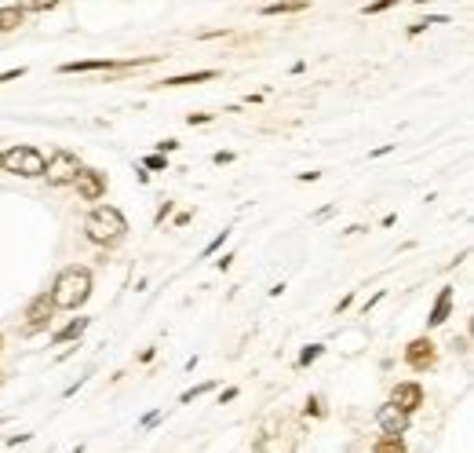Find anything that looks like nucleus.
I'll use <instances>...</instances> for the list:
<instances>
[{"mask_svg": "<svg viewBox=\"0 0 474 453\" xmlns=\"http://www.w3.org/2000/svg\"><path fill=\"white\" fill-rule=\"evenodd\" d=\"M47 296H52V307L77 311V307L91 296V271L88 267H66V271H59V278H55L52 289H47Z\"/></svg>", "mask_w": 474, "mask_h": 453, "instance_id": "obj_1", "label": "nucleus"}, {"mask_svg": "<svg viewBox=\"0 0 474 453\" xmlns=\"http://www.w3.org/2000/svg\"><path fill=\"white\" fill-rule=\"evenodd\" d=\"M84 234L95 245H117L128 234V220L121 216V208H113V205H95L84 220Z\"/></svg>", "mask_w": 474, "mask_h": 453, "instance_id": "obj_2", "label": "nucleus"}, {"mask_svg": "<svg viewBox=\"0 0 474 453\" xmlns=\"http://www.w3.org/2000/svg\"><path fill=\"white\" fill-rule=\"evenodd\" d=\"M44 165H47V157L37 147H22V143L4 150V157H0V168L11 172V175H22V180H40Z\"/></svg>", "mask_w": 474, "mask_h": 453, "instance_id": "obj_3", "label": "nucleus"}, {"mask_svg": "<svg viewBox=\"0 0 474 453\" xmlns=\"http://www.w3.org/2000/svg\"><path fill=\"white\" fill-rule=\"evenodd\" d=\"M80 168H84V165L77 161V154L55 150L52 157H47V165H44V180H47V187H70Z\"/></svg>", "mask_w": 474, "mask_h": 453, "instance_id": "obj_4", "label": "nucleus"}, {"mask_svg": "<svg viewBox=\"0 0 474 453\" xmlns=\"http://www.w3.org/2000/svg\"><path fill=\"white\" fill-rule=\"evenodd\" d=\"M73 187H77V194H80L84 201H99L103 194H106V172H99V168H80L77 180H73Z\"/></svg>", "mask_w": 474, "mask_h": 453, "instance_id": "obj_5", "label": "nucleus"}, {"mask_svg": "<svg viewBox=\"0 0 474 453\" xmlns=\"http://www.w3.org/2000/svg\"><path fill=\"white\" fill-rule=\"evenodd\" d=\"M52 311H55V307H52V296H47V293H40V296H34V300H29V311H26V336H34V333H40L44 326H47V318H52Z\"/></svg>", "mask_w": 474, "mask_h": 453, "instance_id": "obj_6", "label": "nucleus"}, {"mask_svg": "<svg viewBox=\"0 0 474 453\" xmlns=\"http://www.w3.org/2000/svg\"><path fill=\"white\" fill-rule=\"evenodd\" d=\"M434 359H438V347H434L431 336H416L413 344L405 347V362L413 369H427V366H434Z\"/></svg>", "mask_w": 474, "mask_h": 453, "instance_id": "obj_7", "label": "nucleus"}, {"mask_svg": "<svg viewBox=\"0 0 474 453\" xmlns=\"http://www.w3.org/2000/svg\"><path fill=\"white\" fill-rule=\"evenodd\" d=\"M390 406L401 410V413H413V410H420V406H423V387H420L416 380H405V384H398L394 391H390Z\"/></svg>", "mask_w": 474, "mask_h": 453, "instance_id": "obj_8", "label": "nucleus"}, {"mask_svg": "<svg viewBox=\"0 0 474 453\" xmlns=\"http://www.w3.org/2000/svg\"><path fill=\"white\" fill-rule=\"evenodd\" d=\"M376 424H380V431H383V435H390V439H401L405 428H408V413L394 410V406L387 402V406L376 410Z\"/></svg>", "mask_w": 474, "mask_h": 453, "instance_id": "obj_9", "label": "nucleus"}, {"mask_svg": "<svg viewBox=\"0 0 474 453\" xmlns=\"http://www.w3.org/2000/svg\"><path fill=\"white\" fill-rule=\"evenodd\" d=\"M449 315H452V289L445 285L438 293V300H434V307H431V315H427V326L434 329V326H441V322H449Z\"/></svg>", "mask_w": 474, "mask_h": 453, "instance_id": "obj_10", "label": "nucleus"}, {"mask_svg": "<svg viewBox=\"0 0 474 453\" xmlns=\"http://www.w3.org/2000/svg\"><path fill=\"white\" fill-rule=\"evenodd\" d=\"M113 59H80V62H62V73H88V70H110Z\"/></svg>", "mask_w": 474, "mask_h": 453, "instance_id": "obj_11", "label": "nucleus"}, {"mask_svg": "<svg viewBox=\"0 0 474 453\" xmlns=\"http://www.w3.org/2000/svg\"><path fill=\"white\" fill-rule=\"evenodd\" d=\"M22 15H26V11L15 8V4H11V8H0V34H11V29H19V26H22Z\"/></svg>", "mask_w": 474, "mask_h": 453, "instance_id": "obj_12", "label": "nucleus"}, {"mask_svg": "<svg viewBox=\"0 0 474 453\" xmlns=\"http://www.w3.org/2000/svg\"><path fill=\"white\" fill-rule=\"evenodd\" d=\"M216 77V70H198V73H186V77H168V80H161L165 88H179V85H198V80H212Z\"/></svg>", "mask_w": 474, "mask_h": 453, "instance_id": "obj_13", "label": "nucleus"}, {"mask_svg": "<svg viewBox=\"0 0 474 453\" xmlns=\"http://www.w3.org/2000/svg\"><path fill=\"white\" fill-rule=\"evenodd\" d=\"M84 329H88V318H73L66 329H59V333H55V344H66V340H77Z\"/></svg>", "mask_w": 474, "mask_h": 453, "instance_id": "obj_14", "label": "nucleus"}, {"mask_svg": "<svg viewBox=\"0 0 474 453\" xmlns=\"http://www.w3.org/2000/svg\"><path fill=\"white\" fill-rule=\"evenodd\" d=\"M372 453H405V443H401V439H390V435H383V439L372 446Z\"/></svg>", "mask_w": 474, "mask_h": 453, "instance_id": "obj_15", "label": "nucleus"}, {"mask_svg": "<svg viewBox=\"0 0 474 453\" xmlns=\"http://www.w3.org/2000/svg\"><path fill=\"white\" fill-rule=\"evenodd\" d=\"M267 15H288V11H303V4H270V8H263Z\"/></svg>", "mask_w": 474, "mask_h": 453, "instance_id": "obj_16", "label": "nucleus"}, {"mask_svg": "<svg viewBox=\"0 0 474 453\" xmlns=\"http://www.w3.org/2000/svg\"><path fill=\"white\" fill-rule=\"evenodd\" d=\"M318 354H321V344H310L303 354H299V366H310V362H314L318 359Z\"/></svg>", "mask_w": 474, "mask_h": 453, "instance_id": "obj_17", "label": "nucleus"}, {"mask_svg": "<svg viewBox=\"0 0 474 453\" xmlns=\"http://www.w3.org/2000/svg\"><path fill=\"white\" fill-rule=\"evenodd\" d=\"M146 168H157V172L168 168V157L165 154H150V157H146Z\"/></svg>", "mask_w": 474, "mask_h": 453, "instance_id": "obj_18", "label": "nucleus"}, {"mask_svg": "<svg viewBox=\"0 0 474 453\" xmlns=\"http://www.w3.org/2000/svg\"><path fill=\"white\" fill-rule=\"evenodd\" d=\"M226 234H230V231H223V234H219L216 241H212V245L205 249V256H212V252H216V249H223V241H226Z\"/></svg>", "mask_w": 474, "mask_h": 453, "instance_id": "obj_19", "label": "nucleus"}, {"mask_svg": "<svg viewBox=\"0 0 474 453\" xmlns=\"http://www.w3.org/2000/svg\"><path fill=\"white\" fill-rule=\"evenodd\" d=\"M26 70H4V73H0V80H15V77H22Z\"/></svg>", "mask_w": 474, "mask_h": 453, "instance_id": "obj_20", "label": "nucleus"}, {"mask_svg": "<svg viewBox=\"0 0 474 453\" xmlns=\"http://www.w3.org/2000/svg\"><path fill=\"white\" fill-rule=\"evenodd\" d=\"M0 344H4V336H0Z\"/></svg>", "mask_w": 474, "mask_h": 453, "instance_id": "obj_21", "label": "nucleus"}, {"mask_svg": "<svg viewBox=\"0 0 474 453\" xmlns=\"http://www.w3.org/2000/svg\"><path fill=\"white\" fill-rule=\"evenodd\" d=\"M0 157H4V150H0Z\"/></svg>", "mask_w": 474, "mask_h": 453, "instance_id": "obj_22", "label": "nucleus"}]
</instances>
